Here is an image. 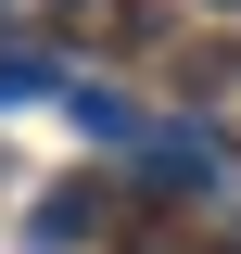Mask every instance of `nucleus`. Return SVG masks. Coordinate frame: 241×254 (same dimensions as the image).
Listing matches in <instances>:
<instances>
[{
  "label": "nucleus",
  "instance_id": "3",
  "mask_svg": "<svg viewBox=\"0 0 241 254\" xmlns=\"http://www.w3.org/2000/svg\"><path fill=\"white\" fill-rule=\"evenodd\" d=\"M216 13H241V0H216Z\"/></svg>",
  "mask_w": 241,
  "mask_h": 254
},
{
  "label": "nucleus",
  "instance_id": "1",
  "mask_svg": "<svg viewBox=\"0 0 241 254\" xmlns=\"http://www.w3.org/2000/svg\"><path fill=\"white\" fill-rule=\"evenodd\" d=\"M51 13H63L76 51H140L152 38V0H51Z\"/></svg>",
  "mask_w": 241,
  "mask_h": 254
},
{
  "label": "nucleus",
  "instance_id": "2",
  "mask_svg": "<svg viewBox=\"0 0 241 254\" xmlns=\"http://www.w3.org/2000/svg\"><path fill=\"white\" fill-rule=\"evenodd\" d=\"M229 76H241V51H229V38H203V51H178V89H190V102H216Z\"/></svg>",
  "mask_w": 241,
  "mask_h": 254
}]
</instances>
